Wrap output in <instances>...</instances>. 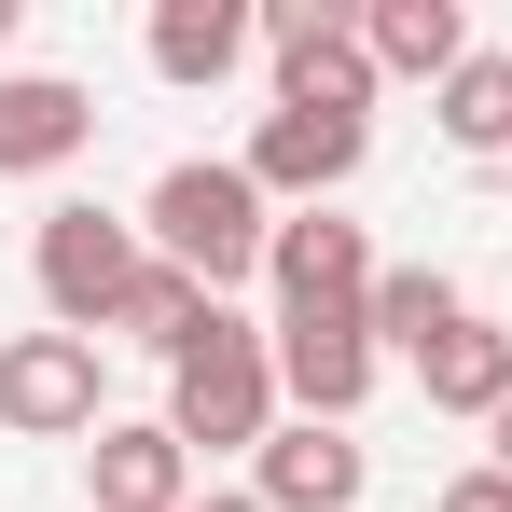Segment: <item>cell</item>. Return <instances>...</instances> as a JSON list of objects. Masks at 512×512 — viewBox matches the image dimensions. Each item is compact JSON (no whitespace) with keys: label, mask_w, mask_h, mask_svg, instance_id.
Instances as JSON below:
<instances>
[{"label":"cell","mask_w":512,"mask_h":512,"mask_svg":"<svg viewBox=\"0 0 512 512\" xmlns=\"http://www.w3.org/2000/svg\"><path fill=\"white\" fill-rule=\"evenodd\" d=\"M208 319H222V291H194L180 263H139V291H125V319H111V333L153 346V360H194V333H208Z\"/></svg>","instance_id":"obj_16"},{"label":"cell","mask_w":512,"mask_h":512,"mask_svg":"<svg viewBox=\"0 0 512 512\" xmlns=\"http://www.w3.org/2000/svg\"><path fill=\"white\" fill-rule=\"evenodd\" d=\"M0 429H28V443H84L97 416V333H14L0 346Z\"/></svg>","instance_id":"obj_6"},{"label":"cell","mask_w":512,"mask_h":512,"mask_svg":"<svg viewBox=\"0 0 512 512\" xmlns=\"http://www.w3.org/2000/svg\"><path fill=\"white\" fill-rule=\"evenodd\" d=\"M139 263L153 236L139 222H111V208H42V236H28V277H42V305H56V333H111L125 319V291H139Z\"/></svg>","instance_id":"obj_3"},{"label":"cell","mask_w":512,"mask_h":512,"mask_svg":"<svg viewBox=\"0 0 512 512\" xmlns=\"http://www.w3.org/2000/svg\"><path fill=\"white\" fill-rule=\"evenodd\" d=\"M485 443H499V457H485V471H512V402H499V416H485Z\"/></svg>","instance_id":"obj_19"},{"label":"cell","mask_w":512,"mask_h":512,"mask_svg":"<svg viewBox=\"0 0 512 512\" xmlns=\"http://www.w3.org/2000/svg\"><path fill=\"white\" fill-rule=\"evenodd\" d=\"M374 319H277V402L291 416H319V429H346L360 402H374Z\"/></svg>","instance_id":"obj_7"},{"label":"cell","mask_w":512,"mask_h":512,"mask_svg":"<svg viewBox=\"0 0 512 512\" xmlns=\"http://www.w3.org/2000/svg\"><path fill=\"white\" fill-rule=\"evenodd\" d=\"M360 319H374V346H402V360H429V346L457 333V319H471V305H457V277H443V263H388V277H374V305H360Z\"/></svg>","instance_id":"obj_15"},{"label":"cell","mask_w":512,"mask_h":512,"mask_svg":"<svg viewBox=\"0 0 512 512\" xmlns=\"http://www.w3.org/2000/svg\"><path fill=\"white\" fill-rule=\"evenodd\" d=\"M250 56V0H153V70L167 84H222Z\"/></svg>","instance_id":"obj_14"},{"label":"cell","mask_w":512,"mask_h":512,"mask_svg":"<svg viewBox=\"0 0 512 512\" xmlns=\"http://www.w3.org/2000/svg\"><path fill=\"white\" fill-rule=\"evenodd\" d=\"M429 512H512V471H457V485H443Z\"/></svg>","instance_id":"obj_18"},{"label":"cell","mask_w":512,"mask_h":512,"mask_svg":"<svg viewBox=\"0 0 512 512\" xmlns=\"http://www.w3.org/2000/svg\"><path fill=\"white\" fill-rule=\"evenodd\" d=\"M416 388H429V416H499L512 402V319H457L416 360Z\"/></svg>","instance_id":"obj_13"},{"label":"cell","mask_w":512,"mask_h":512,"mask_svg":"<svg viewBox=\"0 0 512 512\" xmlns=\"http://www.w3.org/2000/svg\"><path fill=\"white\" fill-rule=\"evenodd\" d=\"M443 139H457V153H512V56H471V70L443 84Z\"/></svg>","instance_id":"obj_17"},{"label":"cell","mask_w":512,"mask_h":512,"mask_svg":"<svg viewBox=\"0 0 512 512\" xmlns=\"http://www.w3.org/2000/svg\"><path fill=\"white\" fill-rule=\"evenodd\" d=\"M97 139V97L70 70H0V180H56Z\"/></svg>","instance_id":"obj_8"},{"label":"cell","mask_w":512,"mask_h":512,"mask_svg":"<svg viewBox=\"0 0 512 512\" xmlns=\"http://www.w3.org/2000/svg\"><path fill=\"white\" fill-rule=\"evenodd\" d=\"M167 429L194 457H236V443H277V333H250L236 305L194 333V360H167Z\"/></svg>","instance_id":"obj_2"},{"label":"cell","mask_w":512,"mask_h":512,"mask_svg":"<svg viewBox=\"0 0 512 512\" xmlns=\"http://www.w3.org/2000/svg\"><path fill=\"white\" fill-rule=\"evenodd\" d=\"M250 180H263V208H277V194L319 208L333 180H360V125H333V111H263L250 125Z\"/></svg>","instance_id":"obj_10"},{"label":"cell","mask_w":512,"mask_h":512,"mask_svg":"<svg viewBox=\"0 0 512 512\" xmlns=\"http://www.w3.org/2000/svg\"><path fill=\"white\" fill-rule=\"evenodd\" d=\"M360 42H374V84H388V70H402V84H457V70H471V14H457V0H374Z\"/></svg>","instance_id":"obj_12"},{"label":"cell","mask_w":512,"mask_h":512,"mask_svg":"<svg viewBox=\"0 0 512 512\" xmlns=\"http://www.w3.org/2000/svg\"><path fill=\"white\" fill-rule=\"evenodd\" d=\"M139 236H153V263H180L194 291H236V277H263V250H277V208H263L250 167H167L153 180V208H139Z\"/></svg>","instance_id":"obj_1"},{"label":"cell","mask_w":512,"mask_h":512,"mask_svg":"<svg viewBox=\"0 0 512 512\" xmlns=\"http://www.w3.org/2000/svg\"><path fill=\"white\" fill-rule=\"evenodd\" d=\"M263 277H277V319H360L388 263H374V236H360V222L291 208V222H277V250H263Z\"/></svg>","instance_id":"obj_5"},{"label":"cell","mask_w":512,"mask_h":512,"mask_svg":"<svg viewBox=\"0 0 512 512\" xmlns=\"http://www.w3.org/2000/svg\"><path fill=\"white\" fill-rule=\"evenodd\" d=\"M263 56H277V111H333V125L374 111V42L346 28L333 0H277L263 14Z\"/></svg>","instance_id":"obj_4"},{"label":"cell","mask_w":512,"mask_h":512,"mask_svg":"<svg viewBox=\"0 0 512 512\" xmlns=\"http://www.w3.org/2000/svg\"><path fill=\"white\" fill-rule=\"evenodd\" d=\"M250 499L263 512H360V443L319 416H277V443L250 457Z\"/></svg>","instance_id":"obj_9"},{"label":"cell","mask_w":512,"mask_h":512,"mask_svg":"<svg viewBox=\"0 0 512 512\" xmlns=\"http://www.w3.org/2000/svg\"><path fill=\"white\" fill-rule=\"evenodd\" d=\"M0 42H14V0H0Z\"/></svg>","instance_id":"obj_21"},{"label":"cell","mask_w":512,"mask_h":512,"mask_svg":"<svg viewBox=\"0 0 512 512\" xmlns=\"http://www.w3.org/2000/svg\"><path fill=\"white\" fill-rule=\"evenodd\" d=\"M194 512H263V499H194Z\"/></svg>","instance_id":"obj_20"},{"label":"cell","mask_w":512,"mask_h":512,"mask_svg":"<svg viewBox=\"0 0 512 512\" xmlns=\"http://www.w3.org/2000/svg\"><path fill=\"white\" fill-rule=\"evenodd\" d=\"M97 512H194V443L167 416L153 429H97Z\"/></svg>","instance_id":"obj_11"}]
</instances>
